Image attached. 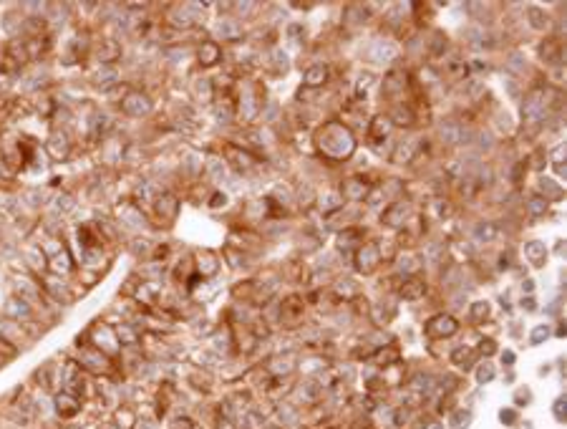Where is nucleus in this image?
Returning <instances> with one entry per match:
<instances>
[{"label": "nucleus", "instance_id": "obj_1", "mask_svg": "<svg viewBox=\"0 0 567 429\" xmlns=\"http://www.w3.org/2000/svg\"><path fill=\"white\" fill-rule=\"evenodd\" d=\"M429 331L434 336H452L456 331V321L449 316H436L434 321H429Z\"/></svg>", "mask_w": 567, "mask_h": 429}, {"label": "nucleus", "instance_id": "obj_2", "mask_svg": "<svg viewBox=\"0 0 567 429\" xmlns=\"http://www.w3.org/2000/svg\"><path fill=\"white\" fill-rule=\"evenodd\" d=\"M61 404H63V414H66V417H71V414L78 409V402L71 399L68 394H61V397H58V412H61Z\"/></svg>", "mask_w": 567, "mask_h": 429}, {"label": "nucleus", "instance_id": "obj_3", "mask_svg": "<svg viewBox=\"0 0 567 429\" xmlns=\"http://www.w3.org/2000/svg\"><path fill=\"white\" fill-rule=\"evenodd\" d=\"M323 79H326V68H323V66H318L315 71H310V73H308V81H310V84L323 81Z\"/></svg>", "mask_w": 567, "mask_h": 429}]
</instances>
